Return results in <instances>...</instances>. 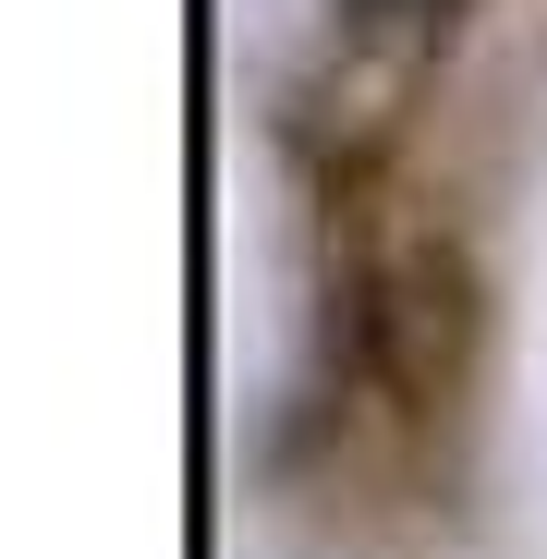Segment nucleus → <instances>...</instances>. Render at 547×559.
Here are the masks:
<instances>
[]
</instances>
